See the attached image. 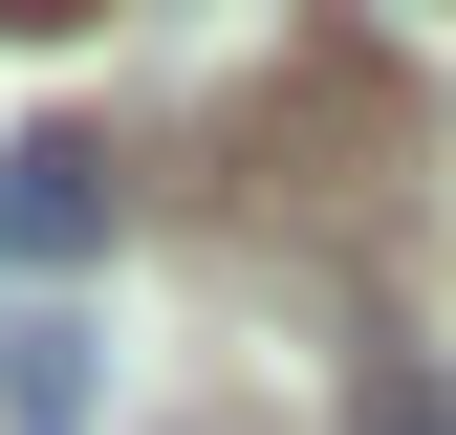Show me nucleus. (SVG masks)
Here are the masks:
<instances>
[{
    "label": "nucleus",
    "instance_id": "1",
    "mask_svg": "<svg viewBox=\"0 0 456 435\" xmlns=\"http://www.w3.org/2000/svg\"><path fill=\"white\" fill-rule=\"evenodd\" d=\"M87 392H109V326L87 305H22V326H0V435H87Z\"/></svg>",
    "mask_w": 456,
    "mask_h": 435
},
{
    "label": "nucleus",
    "instance_id": "2",
    "mask_svg": "<svg viewBox=\"0 0 456 435\" xmlns=\"http://www.w3.org/2000/svg\"><path fill=\"white\" fill-rule=\"evenodd\" d=\"M0 240H22V261H87L109 240V152L87 131H22V152H0Z\"/></svg>",
    "mask_w": 456,
    "mask_h": 435
},
{
    "label": "nucleus",
    "instance_id": "3",
    "mask_svg": "<svg viewBox=\"0 0 456 435\" xmlns=\"http://www.w3.org/2000/svg\"><path fill=\"white\" fill-rule=\"evenodd\" d=\"M348 435H456V392H435V370H370V392H348Z\"/></svg>",
    "mask_w": 456,
    "mask_h": 435
},
{
    "label": "nucleus",
    "instance_id": "4",
    "mask_svg": "<svg viewBox=\"0 0 456 435\" xmlns=\"http://www.w3.org/2000/svg\"><path fill=\"white\" fill-rule=\"evenodd\" d=\"M0 22H87V0H0Z\"/></svg>",
    "mask_w": 456,
    "mask_h": 435
},
{
    "label": "nucleus",
    "instance_id": "5",
    "mask_svg": "<svg viewBox=\"0 0 456 435\" xmlns=\"http://www.w3.org/2000/svg\"><path fill=\"white\" fill-rule=\"evenodd\" d=\"M196 435H261V414H196Z\"/></svg>",
    "mask_w": 456,
    "mask_h": 435
}]
</instances>
